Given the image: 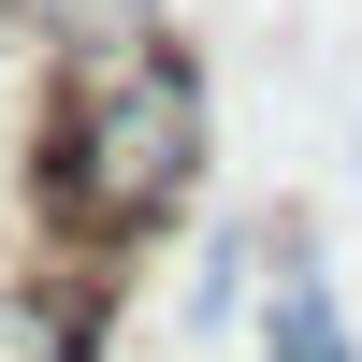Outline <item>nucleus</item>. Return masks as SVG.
Returning <instances> with one entry per match:
<instances>
[{
    "label": "nucleus",
    "instance_id": "nucleus-1",
    "mask_svg": "<svg viewBox=\"0 0 362 362\" xmlns=\"http://www.w3.org/2000/svg\"><path fill=\"white\" fill-rule=\"evenodd\" d=\"M261 362H362V348H348L334 276L305 261V218H290V276H276V305H261Z\"/></svg>",
    "mask_w": 362,
    "mask_h": 362
}]
</instances>
